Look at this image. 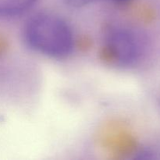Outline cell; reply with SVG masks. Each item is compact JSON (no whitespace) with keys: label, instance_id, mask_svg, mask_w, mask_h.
<instances>
[{"label":"cell","instance_id":"1","mask_svg":"<svg viewBox=\"0 0 160 160\" xmlns=\"http://www.w3.org/2000/svg\"><path fill=\"white\" fill-rule=\"evenodd\" d=\"M23 38L34 51L56 59L71 54L73 34L68 23L52 13L40 12L32 16L23 28Z\"/></svg>","mask_w":160,"mask_h":160},{"label":"cell","instance_id":"4","mask_svg":"<svg viewBox=\"0 0 160 160\" xmlns=\"http://www.w3.org/2000/svg\"><path fill=\"white\" fill-rule=\"evenodd\" d=\"M98 0H62L66 5L73 8H82L92 4Z\"/></svg>","mask_w":160,"mask_h":160},{"label":"cell","instance_id":"2","mask_svg":"<svg viewBox=\"0 0 160 160\" xmlns=\"http://www.w3.org/2000/svg\"><path fill=\"white\" fill-rule=\"evenodd\" d=\"M147 49L145 37L129 27L112 26L106 31L103 41L105 57L120 67L135 66Z\"/></svg>","mask_w":160,"mask_h":160},{"label":"cell","instance_id":"3","mask_svg":"<svg viewBox=\"0 0 160 160\" xmlns=\"http://www.w3.org/2000/svg\"><path fill=\"white\" fill-rule=\"evenodd\" d=\"M38 0H0V18L17 17L31 9Z\"/></svg>","mask_w":160,"mask_h":160},{"label":"cell","instance_id":"5","mask_svg":"<svg viewBox=\"0 0 160 160\" xmlns=\"http://www.w3.org/2000/svg\"><path fill=\"white\" fill-rule=\"evenodd\" d=\"M115 1H117V2H123L128 1V0H115Z\"/></svg>","mask_w":160,"mask_h":160}]
</instances>
